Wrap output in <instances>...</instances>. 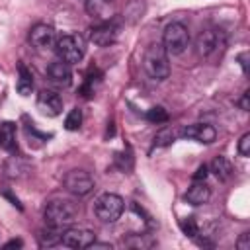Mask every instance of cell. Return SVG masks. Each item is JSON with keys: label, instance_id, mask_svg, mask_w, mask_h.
Returning <instances> with one entry per match:
<instances>
[{"label": "cell", "instance_id": "24", "mask_svg": "<svg viewBox=\"0 0 250 250\" xmlns=\"http://www.w3.org/2000/svg\"><path fill=\"white\" fill-rule=\"evenodd\" d=\"M236 150H238L240 156H248V154H250V133H244V135L240 137Z\"/></svg>", "mask_w": 250, "mask_h": 250}, {"label": "cell", "instance_id": "23", "mask_svg": "<svg viewBox=\"0 0 250 250\" xmlns=\"http://www.w3.org/2000/svg\"><path fill=\"white\" fill-rule=\"evenodd\" d=\"M174 139H176V133L166 127V129H162V131L154 137V145H156V146H168V145L174 143Z\"/></svg>", "mask_w": 250, "mask_h": 250}, {"label": "cell", "instance_id": "14", "mask_svg": "<svg viewBox=\"0 0 250 250\" xmlns=\"http://www.w3.org/2000/svg\"><path fill=\"white\" fill-rule=\"evenodd\" d=\"M47 76L51 82L59 84V86H70L72 82V72H70V64L64 61H55L47 66Z\"/></svg>", "mask_w": 250, "mask_h": 250}, {"label": "cell", "instance_id": "4", "mask_svg": "<svg viewBox=\"0 0 250 250\" xmlns=\"http://www.w3.org/2000/svg\"><path fill=\"white\" fill-rule=\"evenodd\" d=\"M55 51H57V57L68 64H76L84 59V53H86V45H84V39L76 33H68V35H62L55 41Z\"/></svg>", "mask_w": 250, "mask_h": 250}, {"label": "cell", "instance_id": "25", "mask_svg": "<svg viewBox=\"0 0 250 250\" xmlns=\"http://www.w3.org/2000/svg\"><path fill=\"white\" fill-rule=\"evenodd\" d=\"M207 176H209V166H207V164H201V166L195 170L193 180H195V182H205V180H207Z\"/></svg>", "mask_w": 250, "mask_h": 250}, {"label": "cell", "instance_id": "12", "mask_svg": "<svg viewBox=\"0 0 250 250\" xmlns=\"http://www.w3.org/2000/svg\"><path fill=\"white\" fill-rule=\"evenodd\" d=\"M29 43L37 49H49L55 45V29L47 23H35L29 29Z\"/></svg>", "mask_w": 250, "mask_h": 250}, {"label": "cell", "instance_id": "16", "mask_svg": "<svg viewBox=\"0 0 250 250\" xmlns=\"http://www.w3.org/2000/svg\"><path fill=\"white\" fill-rule=\"evenodd\" d=\"M0 148H4L10 154L16 152V123L4 121L0 125Z\"/></svg>", "mask_w": 250, "mask_h": 250}, {"label": "cell", "instance_id": "18", "mask_svg": "<svg viewBox=\"0 0 250 250\" xmlns=\"http://www.w3.org/2000/svg\"><path fill=\"white\" fill-rule=\"evenodd\" d=\"M209 170H211L219 180H229L230 174H232V166H230V162H229L225 156H215L213 162H211V166H209Z\"/></svg>", "mask_w": 250, "mask_h": 250}, {"label": "cell", "instance_id": "9", "mask_svg": "<svg viewBox=\"0 0 250 250\" xmlns=\"http://www.w3.org/2000/svg\"><path fill=\"white\" fill-rule=\"evenodd\" d=\"M96 240V234L88 229H72V227H66L62 232H61V244L66 246V248H88L92 242Z\"/></svg>", "mask_w": 250, "mask_h": 250}, {"label": "cell", "instance_id": "10", "mask_svg": "<svg viewBox=\"0 0 250 250\" xmlns=\"http://www.w3.org/2000/svg\"><path fill=\"white\" fill-rule=\"evenodd\" d=\"M184 139H189V141H197V143H203V145H211L215 139H217V131L215 127L207 125V123H193V125H188L182 129L180 133Z\"/></svg>", "mask_w": 250, "mask_h": 250}, {"label": "cell", "instance_id": "2", "mask_svg": "<svg viewBox=\"0 0 250 250\" xmlns=\"http://www.w3.org/2000/svg\"><path fill=\"white\" fill-rule=\"evenodd\" d=\"M168 53L162 43H150L143 55V68L148 74V78L162 82L170 76V61Z\"/></svg>", "mask_w": 250, "mask_h": 250}, {"label": "cell", "instance_id": "26", "mask_svg": "<svg viewBox=\"0 0 250 250\" xmlns=\"http://www.w3.org/2000/svg\"><path fill=\"white\" fill-rule=\"evenodd\" d=\"M236 248L238 250H250V232L240 234V238L236 240Z\"/></svg>", "mask_w": 250, "mask_h": 250}, {"label": "cell", "instance_id": "3", "mask_svg": "<svg viewBox=\"0 0 250 250\" xmlns=\"http://www.w3.org/2000/svg\"><path fill=\"white\" fill-rule=\"evenodd\" d=\"M78 215V207L68 201V199H53L47 203L45 207V223L47 227H53V229H59V230H64L66 227H70L74 223Z\"/></svg>", "mask_w": 250, "mask_h": 250}, {"label": "cell", "instance_id": "7", "mask_svg": "<svg viewBox=\"0 0 250 250\" xmlns=\"http://www.w3.org/2000/svg\"><path fill=\"white\" fill-rule=\"evenodd\" d=\"M62 184L76 197H84V195H88L94 189V178L88 172H84V170H70L64 176Z\"/></svg>", "mask_w": 250, "mask_h": 250}, {"label": "cell", "instance_id": "20", "mask_svg": "<svg viewBox=\"0 0 250 250\" xmlns=\"http://www.w3.org/2000/svg\"><path fill=\"white\" fill-rule=\"evenodd\" d=\"M146 121L156 123V125L166 123V121H168V111H166L162 105H154V107H150V109L146 111Z\"/></svg>", "mask_w": 250, "mask_h": 250}, {"label": "cell", "instance_id": "8", "mask_svg": "<svg viewBox=\"0 0 250 250\" xmlns=\"http://www.w3.org/2000/svg\"><path fill=\"white\" fill-rule=\"evenodd\" d=\"M117 35H119V25L109 20V21H100L98 25L90 27L88 31V39L98 45V47H109L117 41Z\"/></svg>", "mask_w": 250, "mask_h": 250}, {"label": "cell", "instance_id": "27", "mask_svg": "<svg viewBox=\"0 0 250 250\" xmlns=\"http://www.w3.org/2000/svg\"><path fill=\"white\" fill-rule=\"evenodd\" d=\"M238 61H240V66H242L244 74H248V53H242V55L238 57Z\"/></svg>", "mask_w": 250, "mask_h": 250}, {"label": "cell", "instance_id": "1", "mask_svg": "<svg viewBox=\"0 0 250 250\" xmlns=\"http://www.w3.org/2000/svg\"><path fill=\"white\" fill-rule=\"evenodd\" d=\"M195 49H197V55L199 59L203 61H209V62H217L225 49H227V35L223 29L219 27H207L203 29L197 39H195Z\"/></svg>", "mask_w": 250, "mask_h": 250}, {"label": "cell", "instance_id": "29", "mask_svg": "<svg viewBox=\"0 0 250 250\" xmlns=\"http://www.w3.org/2000/svg\"><path fill=\"white\" fill-rule=\"evenodd\" d=\"M21 246V240H10L4 244V248H20Z\"/></svg>", "mask_w": 250, "mask_h": 250}, {"label": "cell", "instance_id": "19", "mask_svg": "<svg viewBox=\"0 0 250 250\" xmlns=\"http://www.w3.org/2000/svg\"><path fill=\"white\" fill-rule=\"evenodd\" d=\"M61 232L59 229H53V227H47V230H43L39 234V246H55V244H61Z\"/></svg>", "mask_w": 250, "mask_h": 250}, {"label": "cell", "instance_id": "17", "mask_svg": "<svg viewBox=\"0 0 250 250\" xmlns=\"http://www.w3.org/2000/svg\"><path fill=\"white\" fill-rule=\"evenodd\" d=\"M31 90H33V74L25 64L20 62V66H18V92L21 96H29Z\"/></svg>", "mask_w": 250, "mask_h": 250}, {"label": "cell", "instance_id": "28", "mask_svg": "<svg viewBox=\"0 0 250 250\" xmlns=\"http://www.w3.org/2000/svg\"><path fill=\"white\" fill-rule=\"evenodd\" d=\"M238 105H240V109H244V111H248V92H244V94H242V98H240V102H238Z\"/></svg>", "mask_w": 250, "mask_h": 250}, {"label": "cell", "instance_id": "22", "mask_svg": "<svg viewBox=\"0 0 250 250\" xmlns=\"http://www.w3.org/2000/svg\"><path fill=\"white\" fill-rule=\"evenodd\" d=\"M180 229H182V232H184L186 236H189V238H193V236L199 234V227H197V223H195L193 217L182 219V221H180Z\"/></svg>", "mask_w": 250, "mask_h": 250}, {"label": "cell", "instance_id": "5", "mask_svg": "<svg viewBox=\"0 0 250 250\" xmlns=\"http://www.w3.org/2000/svg\"><path fill=\"white\" fill-rule=\"evenodd\" d=\"M162 45L168 55H182L189 45V31L184 23L172 21L164 27L162 33Z\"/></svg>", "mask_w": 250, "mask_h": 250}, {"label": "cell", "instance_id": "21", "mask_svg": "<svg viewBox=\"0 0 250 250\" xmlns=\"http://www.w3.org/2000/svg\"><path fill=\"white\" fill-rule=\"evenodd\" d=\"M80 125H82V111H80L78 107H74V109L68 111V115H66V119H64V127H66L68 131H78Z\"/></svg>", "mask_w": 250, "mask_h": 250}, {"label": "cell", "instance_id": "13", "mask_svg": "<svg viewBox=\"0 0 250 250\" xmlns=\"http://www.w3.org/2000/svg\"><path fill=\"white\" fill-rule=\"evenodd\" d=\"M37 107H39L45 115L57 117V115L62 111V100H61V96H59L57 92H53V90H43V92H39V96H37Z\"/></svg>", "mask_w": 250, "mask_h": 250}, {"label": "cell", "instance_id": "6", "mask_svg": "<svg viewBox=\"0 0 250 250\" xmlns=\"http://www.w3.org/2000/svg\"><path fill=\"white\" fill-rule=\"evenodd\" d=\"M123 199L117 193H102L94 203V213L102 223H115L123 213Z\"/></svg>", "mask_w": 250, "mask_h": 250}, {"label": "cell", "instance_id": "15", "mask_svg": "<svg viewBox=\"0 0 250 250\" xmlns=\"http://www.w3.org/2000/svg\"><path fill=\"white\" fill-rule=\"evenodd\" d=\"M209 197H211V189L205 182H195L193 180V184L186 191V199L191 205H203V203L209 201Z\"/></svg>", "mask_w": 250, "mask_h": 250}, {"label": "cell", "instance_id": "11", "mask_svg": "<svg viewBox=\"0 0 250 250\" xmlns=\"http://www.w3.org/2000/svg\"><path fill=\"white\" fill-rule=\"evenodd\" d=\"M115 0H86V12L98 21H109L115 16Z\"/></svg>", "mask_w": 250, "mask_h": 250}]
</instances>
